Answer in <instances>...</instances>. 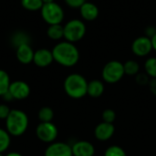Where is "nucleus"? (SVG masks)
<instances>
[{"label": "nucleus", "instance_id": "obj_1", "mask_svg": "<svg viewBox=\"0 0 156 156\" xmlns=\"http://www.w3.org/2000/svg\"><path fill=\"white\" fill-rule=\"evenodd\" d=\"M51 51L54 61L63 67L70 68L79 62L80 51L74 43L69 41L59 42L55 45Z\"/></svg>", "mask_w": 156, "mask_h": 156}, {"label": "nucleus", "instance_id": "obj_2", "mask_svg": "<svg viewBox=\"0 0 156 156\" xmlns=\"http://www.w3.org/2000/svg\"><path fill=\"white\" fill-rule=\"evenodd\" d=\"M28 124L27 114L22 110L14 109L5 120V130L11 137H20L27 132Z\"/></svg>", "mask_w": 156, "mask_h": 156}, {"label": "nucleus", "instance_id": "obj_3", "mask_svg": "<svg viewBox=\"0 0 156 156\" xmlns=\"http://www.w3.org/2000/svg\"><path fill=\"white\" fill-rule=\"evenodd\" d=\"M63 88L69 98L79 100L87 95L88 81L82 75L79 73H72L66 77Z\"/></svg>", "mask_w": 156, "mask_h": 156}, {"label": "nucleus", "instance_id": "obj_4", "mask_svg": "<svg viewBox=\"0 0 156 156\" xmlns=\"http://www.w3.org/2000/svg\"><path fill=\"white\" fill-rule=\"evenodd\" d=\"M125 75L123 64L118 60H111L105 64L101 71L102 80L109 84L119 82Z\"/></svg>", "mask_w": 156, "mask_h": 156}, {"label": "nucleus", "instance_id": "obj_5", "mask_svg": "<svg viewBox=\"0 0 156 156\" xmlns=\"http://www.w3.org/2000/svg\"><path fill=\"white\" fill-rule=\"evenodd\" d=\"M86 34V25L80 19H71L64 26V38L75 43L81 40Z\"/></svg>", "mask_w": 156, "mask_h": 156}, {"label": "nucleus", "instance_id": "obj_6", "mask_svg": "<svg viewBox=\"0 0 156 156\" xmlns=\"http://www.w3.org/2000/svg\"><path fill=\"white\" fill-rule=\"evenodd\" d=\"M40 12L43 20L49 26L61 24L64 19L63 8L56 2L44 4Z\"/></svg>", "mask_w": 156, "mask_h": 156}, {"label": "nucleus", "instance_id": "obj_7", "mask_svg": "<svg viewBox=\"0 0 156 156\" xmlns=\"http://www.w3.org/2000/svg\"><path fill=\"white\" fill-rule=\"evenodd\" d=\"M36 135L39 141L49 144L56 142L58 135V130L52 122H40L36 128Z\"/></svg>", "mask_w": 156, "mask_h": 156}, {"label": "nucleus", "instance_id": "obj_8", "mask_svg": "<svg viewBox=\"0 0 156 156\" xmlns=\"http://www.w3.org/2000/svg\"><path fill=\"white\" fill-rule=\"evenodd\" d=\"M153 50L152 40L146 36L135 38L132 44V51L138 57H146Z\"/></svg>", "mask_w": 156, "mask_h": 156}, {"label": "nucleus", "instance_id": "obj_9", "mask_svg": "<svg viewBox=\"0 0 156 156\" xmlns=\"http://www.w3.org/2000/svg\"><path fill=\"white\" fill-rule=\"evenodd\" d=\"M8 91L13 96L14 100L23 101L30 95V87L28 83L23 80H15L10 83Z\"/></svg>", "mask_w": 156, "mask_h": 156}, {"label": "nucleus", "instance_id": "obj_10", "mask_svg": "<svg viewBox=\"0 0 156 156\" xmlns=\"http://www.w3.org/2000/svg\"><path fill=\"white\" fill-rule=\"evenodd\" d=\"M44 156H73L71 146L63 142H54L46 148Z\"/></svg>", "mask_w": 156, "mask_h": 156}, {"label": "nucleus", "instance_id": "obj_11", "mask_svg": "<svg viewBox=\"0 0 156 156\" xmlns=\"http://www.w3.org/2000/svg\"><path fill=\"white\" fill-rule=\"evenodd\" d=\"M115 133V127L113 123H108L102 122L99 123L94 129V136L98 141L106 142L110 140Z\"/></svg>", "mask_w": 156, "mask_h": 156}, {"label": "nucleus", "instance_id": "obj_12", "mask_svg": "<svg viewBox=\"0 0 156 156\" xmlns=\"http://www.w3.org/2000/svg\"><path fill=\"white\" fill-rule=\"evenodd\" d=\"M54 58L52 51L48 48H39L35 51L33 63L39 68H46L52 64Z\"/></svg>", "mask_w": 156, "mask_h": 156}, {"label": "nucleus", "instance_id": "obj_13", "mask_svg": "<svg viewBox=\"0 0 156 156\" xmlns=\"http://www.w3.org/2000/svg\"><path fill=\"white\" fill-rule=\"evenodd\" d=\"M73 156H94L95 148L93 144L88 141H78L72 146Z\"/></svg>", "mask_w": 156, "mask_h": 156}, {"label": "nucleus", "instance_id": "obj_14", "mask_svg": "<svg viewBox=\"0 0 156 156\" xmlns=\"http://www.w3.org/2000/svg\"><path fill=\"white\" fill-rule=\"evenodd\" d=\"M34 54L35 51L33 50V48L29 44H22L18 46L16 50V56L17 60L21 64H25V65L33 62Z\"/></svg>", "mask_w": 156, "mask_h": 156}, {"label": "nucleus", "instance_id": "obj_15", "mask_svg": "<svg viewBox=\"0 0 156 156\" xmlns=\"http://www.w3.org/2000/svg\"><path fill=\"white\" fill-rule=\"evenodd\" d=\"M80 12L81 17L86 21H93L99 16V8L98 6L90 2H85L80 7Z\"/></svg>", "mask_w": 156, "mask_h": 156}, {"label": "nucleus", "instance_id": "obj_16", "mask_svg": "<svg viewBox=\"0 0 156 156\" xmlns=\"http://www.w3.org/2000/svg\"><path fill=\"white\" fill-rule=\"evenodd\" d=\"M104 90H105L104 83L101 80H93L88 82L87 95H89L91 98L97 99V98H100L103 94Z\"/></svg>", "mask_w": 156, "mask_h": 156}, {"label": "nucleus", "instance_id": "obj_17", "mask_svg": "<svg viewBox=\"0 0 156 156\" xmlns=\"http://www.w3.org/2000/svg\"><path fill=\"white\" fill-rule=\"evenodd\" d=\"M47 35L50 39L59 40L62 37H64V27L61 26V24L50 25L48 27Z\"/></svg>", "mask_w": 156, "mask_h": 156}, {"label": "nucleus", "instance_id": "obj_18", "mask_svg": "<svg viewBox=\"0 0 156 156\" xmlns=\"http://www.w3.org/2000/svg\"><path fill=\"white\" fill-rule=\"evenodd\" d=\"M10 83L11 81L8 73L4 69H0V97L8 91Z\"/></svg>", "mask_w": 156, "mask_h": 156}, {"label": "nucleus", "instance_id": "obj_19", "mask_svg": "<svg viewBox=\"0 0 156 156\" xmlns=\"http://www.w3.org/2000/svg\"><path fill=\"white\" fill-rule=\"evenodd\" d=\"M37 117L40 122H50L54 118V112L50 107L45 106L40 108L37 113Z\"/></svg>", "mask_w": 156, "mask_h": 156}, {"label": "nucleus", "instance_id": "obj_20", "mask_svg": "<svg viewBox=\"0 0 156 156\" xmlns=\"http://www.w3.org/2000/svg\"><path fill=\"white\" fill-rule=\"evenodd\" d=\"M124 72L128 76H136L140 71V65L137 61L130 59L123 64Z\"/></svg>", "mask_w": 156, "mask_h": 156}, {"label": "nucleus", "instance_id": "obj_21", "mask_svg": "<svg viewBox=\"0 0 156 156\" xmlns=\"http://www.w3.org/2000/svg\"><path fill=\"white\" fill-rule=\"evenodd\" d=\"M11 136L5 129L0 128V153H5L10 146Z\"/></svg>", "mask_w": 156, "mask_h": 156}, {"label": "nucleus", "instance_id": "obj_22", "mask_svg": "<svg viewBox=\"0 0 156 156\" xmlns=\"http://www.w3.org/2000/svg\"><path fill=\"white\" fill-rule=\"evenodd\" d=\"M21 5L28 11L40 10L44 5L42 0H21Z\"/></svg>", "mask_w": 156, "mask_h": 156}, {"label": "nucleus", "instance_id": "obj_23", "mask_svg": "<svg viewBox=\"0 0 156 156\" xmlns=\"http://www.w3.org/2000/svg\"><path fill=\"white\" fill-rule=\"evenodd\" d=\"M144 69L145 73L151 78L155 79L156 78V58L152 57L146 59L144 63Z\"/></svg>", "mask_w": 156, "mask_h": 156}, {"label": "nucleus", "instance_id": "obj_24", "mask_svg": "<svg viewBox=\"0 0 156 156\" xmlns=\"http://www.w3.org/2000/svg\"><path fill=\"white\" fill-rule=\"evenodd\" d=\"M104 156H127V154L121 146L112 145L106 149Z\"/></svg>", "mask_w": 156, "mask_h": 156}, {"label": "nucleus", "instance_id": "obj_25", "mask_svg": "<svg viewBox=\"0 0 156 156\" xmlns=\"http://www.w3.org/2000/svg\"><path fill=\"white\" fill-rule=\"evenodd\" d=\"M101 119H102V122H105L108 123H113L116 119V112L112 109H106L102 112Z\"/></svg>", "mask_w": 156, "mask_h": 156}, {"label": "nucleus", "instance_id": "obj_26", "mask_svg": "<svg viewBox=\"0 0 156 156\" xmlns=\"http://www.w3.org/2000/svg\"><path fill=\"white\" fill-rule=\"evenodd\" d=\"M28 41L29 40L27 38V35L24 34L23 32H19L17 34H15V36L13 37V42L15 43L16 48L22 44H29Z\"/></svg>", "mask_w": 156, "mask_h": 156}, {"label": "nucleus", "instance_id": "obj_27", "mask_svg": "<svg viewBox=\"0 0 156 156\" xmlns=\"http://www.w3.org/2000/svg\"><path fill=\"white\" fill-rule=\"evenodd\" d=\"M150 80H151V78L146 73H138L136 75V79H135L137 84L142 85V86L148 85L150 82Z\"/></svg>", "mask_w": 156, "mask_h": 156}, {"label": "nucleus", "instance_id": "obj_28", "mask_svg": "<svg viewBox=\"0 0 156 156\" xmlns=\"http://www.w3.org/2000/svg\"><path fill=\"white\" fill-rule=\"evenodd\" d=\"M10 112H11V109L5 103H0V120L5 121Z\"/></svg>", "mask_w": 156, "mask_h": 156}, {"label": "nucleus", "instance_id": "obj_29", "mask_svg": "<svg viewBox=\"0 0 156 156\" xmlns=\"http://www.w3.org/2000/svg\"><path fill=\"white\" fill-rule=\"evenodd\" d=\"M65 3L71 8H80L86 0H64Z\"/></svg>", "mask_w": 156, "mask_h": 156}, {"label": "nucleus", "instance_id": "obj_30", "mask_svg": "<svg viewBox=\"0 0 156 156\" xmlns=\"http://www.w3.org/2000/svg\"><path fill=\"white\" fill-rule=\"evenodd\" d=\"M148 85H149V89H150L151 92L156 96V78L155 79H151Z\"/></svg>", "mask_w": 156, "mask_h": 156}, {"label": "nucleus", "instance_id": "obj_31", "mask_svg": "<svg viewBox=\"0 0 156 156\" xmlns=\"http://www.w3.org/2000/svg\"><path fill=\"white\" fill-rule=\"evenodd\" d=\"M156 33V27H148L145 30V36L148 37H152Z\"/></svg>", "mask_w": 156, "mask_h": 156}, {"label": "nucleus", "instance_id": "obj_32", "mask_svg": "<svg viewBox=\"0 0 156 156\" xmlns=\"http://www.w3.org/2000/svg\"><path fill=\"white\" fill-rule=\"evenodd\" d=\"M2 98H3V100H4L5 101H6V102H8V101H12L14 100L13 96L10 94V92H9V91H7L5 94H4V95L2 96Z\"/></svg>", "mask_w": 156, "mask_h": 156}, {"label": "nucleus", "instance_id": "obj_33", "mask_svg": "<svg viewBox=\"0 0 156 156\" xmlns=\"http://www.w3.org/2000/svg\"><path fill=\"white\" fill-rule=\"evenodd\" d=\"M152 40V45H153V49H154L156 51V33L151 37Z\"/></svg>", "mask_w": 156, "mask_h": 156}, {"label": "nucleus", "instance_id": "obj_34", "mask_svg": "<svg viewBox=\"0 0 156 156\" xmlns=\"http://www.w3.org/2000/svg\"><path fill=\"white\" fill-rule=\"evenodd\" d=\"M5 156H23L21 154L17 153V152H10V153H7Z\"/></svg>", "mask_w": 156, "mask_h": 156}, {"label": "nucleus", "instance_id": "obj_35", "mask_svg": "<svg viewBox=\"0 0 156 156\" xmlns=\"http://www.w3.org/2000/svg\"><path fill=\"white\" fill-rule=\"evenodd\" d=\"M44 4H48V3H52V2H55V0H42Z\"/></svg>", "mask_w": 156, "mask_h": 156}, {"label": "nucleus", "instance_id": "obj_36", "mask_svg": "<svg viewBox=\"0 0 156 156\" xmlns=\"http://www.w3.org/2000/svg\"><path fill=\"white\" fill-rule=\"evenodd\" d=\"M0 156H5V155H4L3 154H1V153H0Z\"/></svg>", "mask_w": 156, "mask_h": 156}, {"label": "nucleus", "instance_id": "obj_37", "mask_svg": "<svg viewBox=\"0 0 156 156\" xmlns=\"http://www.w3.org/2000/svg\"><path fill=\"white\" fill-rule=\"evenodd\" d=\"M94 156H95V155H94Z\"/></svg>", "mask_w": 156, "mask_h": 156}]
</instances>
